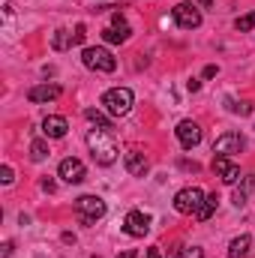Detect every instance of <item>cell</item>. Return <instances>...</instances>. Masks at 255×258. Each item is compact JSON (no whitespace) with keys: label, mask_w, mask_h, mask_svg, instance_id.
Listing matches in <instances>:
<instances>
[{"label":"cell","mask_w":255,"mask_h":258,"mask_svg":"<svg viewBox=\"0 0 255 258\" xmlns=\"http://www.w3.org/2000/svg\"><path fill=\"white\" fill-rule=\"evenodd\" d=\"M216 72H219V69H216V66H204V78H213V75H216Z\"/></svg>","instance_id":"cell-29"},{"label":"cell","mask_w":255,"mask_h":258,"mask_svg":"<svg viewBox=\"0 0 255 258\" xmlns=\"http://www.w3.org/2000/svg\"><path fill=\"white\" fill-rule=\"evenodd\" d=\"M132 90L129 87H111V90H105L102 93V108L111 114V117H123L129 114V108H132Z\"/></svg>","instance_id":"cell-3"},{"label":"cell","mask_w":255,"mask_h":258,"mask_svg":"<svg viewBox=\"0 0 255 258\" xmlns=\"http://www.w3.org/2000/svg\"><path fill=\"white\" fill-rule=\"evenodd\" d=\"M216 207H219V195H216V192H210L207 198H204V204H201V210H198L195 216H198L201 222H207V219H210V216L216 213Z\"/></svg>","instance_id":"cell-18"},{"label":"cell","mask_w":255,"mask_h":258,"mask_svg":"<svg viewBox=\"0 0 255 258\" xmlns=\"http://www.w3.org/2000/svg\"><path fill=\"white\" fill-rule=\"evenodd\" d=\"M84 117H87L90 123H96L99 129H108V132H111V120H108L102 111H96V108H87V111H84Z\"/></svg>","instance_id":"cell-20"},{"label":"cell","mask_w":255,"mask_h":258,"mask_svg":"<svg viewBox=\"0 0 255 258\" xmlns=\"http://www.w3.org/2000/svg\"><path fill=\"white\" fill-rule=\"evenodd\" d=\"M84 39H87V27H84V24H78V27H75V33H72V45H81Z\"/></svg>","instance_id":"cell-25"},{"label":"cell","mask_w":255,"mask_h":258,"mask_svg":"<svg viewBox=\"0 0 255 258\" xmlns=\"http://www.w3.org/2000/svg\"><path fill=\"white\" fill-rule=\"evenodd\" d=\"M129 36H132V30H129V24H108V27L102 30V39H105V42H114V45H120V42H126Z\"/></svg>","instance_id":"cell-15"},{"label":"cell","mask_w":255,"mask_h":258,"mask_svg":"<svg viewBox=\"0 0 255 258\" xmlns=\"http://www.w3.org/2000/svg\"><path fill=\"white\" fill-rule=\"evenodd\" d=\"M42 189H45V192H54V180L45 177V180H42Z\"/></svg>","instance_id":"cell-30"},{"label":"cell","mask_w":255,"mask_h":258,"mask_svg":"<svg viewBox=\"0 0 255 258\" xmlns=\"http://www.w3.org/2000/svg\"><path fill=\"white\" fill-rule=\"evenodd\" d=\"M111 24H126V21H123V12H114V15H111Z\"/></svg>","instance_id":"cell-28"},{"label":"cell","mask_w":255,"mask_h":258,"mask_svg":"<svg viewBox=\"0 0 255 258\" xmlns=\"http://www.w3.org/2000/svg\"><path fill=\"white\" fill-rule=\"evenodd\" d=\"M0 180H3V183H12V180H15V174H12V168H9V165H3V168H0Z\"/></svg>","instance_id":"cell-26"},{"label":"cell","mask_w":255,"mask_h":258,"mask_svg":"<svg viewBox=\"0 0 255 258\" xmlns=\"http://www.w3.org/2000/svg\"><path fill=\"white\" fill-rule=\"evenodd\" d=\"M57 174L63 177L66 183H81V180L87 177V168H84V162H81V159L66 156L63 162H60V168H57Z\"/></svg>","instance_id":"cell-10"},{"label":"cell","mask_w":255,"mask_h":258,"mask_svg":"<svg viewBox=\"0 0 255 258\" xmlns=\"http://www.w3.org/2000/svg\"><path fill=\"white\" fill-rule=\"evenodd\" d=\"M225 102H228V111L231 114H240V117L252 114V102H237V99H225Z\"/></svg>","instance_id":"cell-21"},{"label":"cell","mask_w":255,"mask_h":258,"mask_svg":"<svg viewBox=\"0 0 255 258\" xmlns=\"http://www.w3.org/2000/svg\"><path fill=\"white\" fill-rule=\"evenodd\" d=\"M177 141H180L186 150H192V147L201 141V126H198L195 120H180V123H177Z\"/></svg>","instance_id":"cell-11"},{"label":"cell","mask_w":255,"mask_h":258,"mask_svg":"<svg viewBox=\"0 0 255 258\" xmlns=\"http://www.w3.org/2000/svg\"><path fill=\"white\" fill-rule=\"evenodd\" d=\"M186 87H189L192 93H195V90H198V87H201V81H198V78H192V81H186Z\"/></svg>","instance_id":"cell-31"},{"label":"cell","mask_w":255,"mask_h":258,"mask_svg":"<svg viewBox=\"0 0 255 258\" xmlns=\"http://www.w3.org/2000/svg\"><path fill=\"white\" fill-rule=\"evenodd\" d=\"M234 27H237L240 33H246V30H252V27H255V12H246V15H240V18L234 21Z\"/></svg>","instance_id":"cell-24"},{"label":"cell","mask_w":255,"mask_h":258,"mask_svg":"<svg viewBox=\"0 0 255 258\" xmlns=\"http://www.w3.org/2000/svg\"><path fill=\"white\" fill-rule=\"evenodd\" d=\"M105 201L99 195H81L75 198V213H78V222L81 225H96L102 216H105Z\"/></svg>","instance_id":"cell-2"},{"label":"cell","mask_w":255,"mask_h":258,"mask_svg":"<svg viewBox=\"0 0 255 258\" xmlns=\"http://www.w3.org/2000/svg\"><path fill=\"white\" fill-rule=\"evenodd\" d=\"M93 258H99V255H93Z\"/></svg>","instance_id":"cell-35"},{"label":"cell","mask_w":255,"mask_h":258,"mask_svg":"<svg viewBox=\"0 0 255 258\" xmlns=\"http://www.w3.org/2000/svg\"><path fill=\"white\" fill-rule=\"evenodd\" d=\"M45 156H48V144H45L42 138H33V141H30V159H33V162H42Z\"/></svg>","instance_id":"cell-19"},{"label":"cell","mask_w":255,"mask_h":258,"mask_svg":"<svg viewBox=\"0 0 255 258\" xmlns=\"http://www.w3.org/2000/svg\"><path fill=\"white\" fill-rule=\"evenodd\" d=\"M255 189V174H249L246 180H243V186L240 189H234V195H231V201H234V207H243L246 204V198H249V192Z\"/></svg>","instance_id":"cell-17"},{"label":"cell","mask_w":255,"mask_h":258,"mask_svg":"<svg viewBox=\"0 0 255 258\" xmlns=\"http://www.w3.org/2000/svg\"><path fill=\"white\" fill-rule=\"evenodd\" d=\"M204 198H207V195L201 192L198 186H186V189H180V192L174 195V210H177V213H186V216H189V213H198L201 204H204Z\"/></svg>","instance_id":"cell-5"},{"label":"cell","mask_w":255,"mask_h":258,"mask_svg":"<svg viewBox=\"0 0 255 258\" xmlns=\"http://www.w3.org/2000/svg\"><path fill=\"white\" fill-rule=\"evenodd\" d=\"M12 255V240H6V243H3V252H0V258H9Z\"/></svg>","instance_id":"cell-27"},{"label":"cell","mask_w":255,"mask_h":258,"mask_svg":"<svg viewBox=\"0 0 255 258\" xmlns=\"http://www.w3.org/2000/svg\"><path fill=\"white\" fill-rule=\"evenodd\" d=\"M147 258H159V246H150L147 249Z\"/></svg>","instance_id":"cell-32"},{"label":"cell","mask_w":255,"mask_h":258,"mask_svg":"<svg viewBox=\"0 0 255 258\" xmlns=\"http://www.w3.org/2000/svg\"><path fill=\"white\" fill-rule=\"evenodd\" d=\"M213 174L222 180V183H228V186H234L237 180H240V165L237 162H231V156H213Z\"/></svg>","instance_id":"cell-7"},{"label":"cell","mask_w":255,"mask_h":258,"mask_svg":"<svg viewBox=\"0 0 255 258\" xmlns=\"http://www.w3.org/2000/svg\"><path fill=\"white\" fill-rule=\"evenodd\" d=\"M51 45H54L57 51L69 48V45H72V33H66V30H57V33H54V39H51Z\"/></svg>","instance_id":"cell-23"},{"label":"cell","mask_w":255,"mask_h":258,"mask_svg":"<svg viewBox=\"0 0 255 258\" xmlns=\"http://www.w3.org/2000/svg\"><path fill=\"white\" fill-rule=\"evenodd\" d=\"M198 3H201V6H210V3H213V0H198Z\"/></svg>","instance_id":"cell-34"},{"label":"cell","mask_w":255,"mask_h":258,"mask_svg":"<svg viewBox=\"0 0 255 258\" xmlns=\"http://www.w3.org/2000/svg\"><path fill=\"white\" fill-rule=\"evenodd\" d=\"M123 162H126V171L132 174V177H144V174L150 171V162H147V156H144V153H138V150H129Z\"/></svg>","instance_id":"cell-13"},{"label":"cell","mask_w":255,"mask_h":258,"mask_svg":"<svg viewBox=\"0 0 255 258\" xmlns=\"http://www.w3.org/2000/svg\"><path fill=\"white\" fill-rule=\"evenodd\" d=\"M81 60H84L87 69H96V72H114L117 69V60L108 48H84Z\"/></svg>","instance_id":"cell-4"},{"label":"cell","mask_w":255,"mask_h":258,"mask_svg":"<svg viewBox=\"0 0 255 258\" xmlns=\"http://www.w3.org/2000/svg\"><path fill=\"white\" fill-rule=\"evenodd\" d=\"M249 246H252V237L249 234H240L228 243V258H246L249 255Z\"/></svg>","instance_id":"cell-16"},{"label":"cell","mask_w":255,"mask_h":258,"mask_svg":"<svg viewBox=\"0 0 255 258\" xmlns=\"http://www.w3.org/2000/svg\"><path fill=\"white\" fill-rule=\"evenodd\" d=\"M123 231L129 237H144L150 231V216L141 213V210H129L126 219H123Z\"/></svg>","instance_id":"cell-9"},{"label":"cell","mask_w":255,"mask_h":258,"mask_svg":"<svg viewBox=\"0 0 255 258\" xmlns=\"http://www.w3.org/2000/svg\"><path fill=\"white\" fill-rule=\"evenodd\" d=\"M243 147H246V138L240 132H222L213 141V153L216 156H231V153H240Z\"/></svg>","instance_id":"cell-6"},{"label":"cell","mask_w":255,"mask_h":258,"mask_svg":"<svg viewBox=\"0 0 255 258\" xmlns=\"http://www.w3.org/2000/svg\"><path fill=\"white\" fill-rule=\"evenodd\" d=\"M117 258H135V249H126L123 255H117Z\"/></svg>","instance_id":"cell-33"},{"label":"cell","mask_w":255,"mask_h":258,"mask_svg":"<svg viewBox=\"0 0 255 258\" xmlns=\"http://www.w3.org/2000/svg\"><path fill=\"white\" fill-rule=\"evenodd\" d=\"M60 93H63L60 84H36V87L27 90V99L30 102H54Z\"/></svg>","instance_id":"cell-12"},{"label":"cell","mask_w":255,"mask_h":258,"mask_svg":"<svg viewBox=\"0 0 255 258\" xmlns=\"http://www.w3.org/2000/svg\"><path fill=\"white\" fill-rule=\"evenodd\" d=\"M87 147H90V156L96 159V165H114L117 162V144H114L108 129H90Z\"/></svg>","instance_id":"cell-1"},{"label":"cell","mask_w":255,"mask_h":258,"mask_svg":"<svg viewBox=\"0 0 255 258\" xmlns=\"http://www.w3.org/2000/svg\"><path fill=\"white\" fill-rule=\"evenodd\" d=\"M201 255H204L201 246H180V249H174L168 258H201Z\"/></svg>","instance_id":"cell-22"},{"label":"cell","mask_w":255,"mask_h":258,"mask_svg":"<svg viewBox=\"0 0 255 258\" xmlns=\"http://www.w3.org/2000/svg\"><path fill=\"white\" fill-rule=\"evenodd\" d=\"M174 21L183 30H195V27H201V9L192 6V3H177L174 6Z\"/></svg>","instance_id":"cell-8"},{"label":"cell","mask_w":255,"mask_h":258,"mask_svg":"<svg viewBox=\"0 0 255 258\" xmlns=\"http://www.w3.org/2000/svg\"><path fill=\"white\" fill-rule=\"evenodd\" d=\"M66 129H69V123H66V117H60V114H48V117L42 120V132H45L48 138H63Z\"/></svg>","instance_id":"cell-14"}]
</instances>
